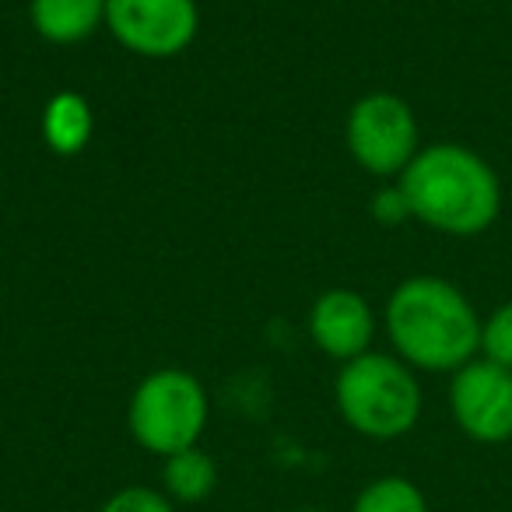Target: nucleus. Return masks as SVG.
Instances as JSON below:
<instances>
[{
	"label": "nucleus",
	"mask_w": 512,
	"mask_h": 512,
	"mask_svg": "<svg viewBox=\"0 0 512 512\" xmlns=\"http://www.w3.org/2000/svg\"><path fill=\"white\" fill-rule=\"evenodd\" d=\"M92 130H95L92 106L78 92H60L46 102L43 137L57 155H78L92 141Z\"/></svg>",
	"instance_id": "nucleus-11"
},
{
	"label": "nucleus",
	"mask_w": 512,
	"mask_h": 512,
	"mask_svg": "<svg viewBox=\"0 0 512 512\" xmlns=\"http://www.w3.org/2000/svg\"><path fill=\"white\" fill-rule=\"evenodd\" d=\"M372 214H376V221H383V225H400L404 218H411V207H407L404 193L397 190H383L376 193V200H372Z\"/></svg>",
	"instance_id": "nucleus-15"
},
{
	"label": "nucleus",
	"mask_w": 512,
	"mask_h": 512,
	"mask_svg": "<svg viewBox=\"0 0 512 512\" xmlns=\"http://www.w3.org/2000/svg\"><path fill=\"white\" fill-rule=\"evenodd\" d=\"M400 193L418 221L446 235H477L498 218L502 186L477 151L432 144L400 172Z\"/></svg>",
	"instance_id": "nucleus-2"
},
{
	"label": "nucleus",
	"mask_w": 512,
	"mask_h": 512,
	"mask_svg": "<svg viewBox=\"0 0 512 512\" xmlns=\"http://www.w3.org/2000/svg\"><path fill=\"white\" fill-rule=\"evenodd\" d=\"M351 158L372 176H400L418 155V120L400 95L376 92L351 106Z\"/></svg>",
	"instance_id": "nucleus-5"
},
{
	"label": "nucleus",
	"mask_w": 512,
	"mask_h": 512,
	"mask_svg": "<svg viewBox=\"0 0 512 512\" xmlns=\"http://www.w3.org/2000/svg\"><path fill=\"white\" fill-rule=\"evenodd\" d=\"M106 25L137 57H176L197 36V0H106Z\"/></svg>",
	"instance_id": "nucleus-6"
},
{
	"label": "nucleus",
	"mask_w": 512,
	"mask_h": 512,
	"mask_svg": "<svg viewBox=\"0 0 512 512\" xmlns=\"http://www.w3.org/2000/svg\"><path fill=\"white\" fill-rule=\"evenodd\" d=\"M162 488L172 502H183V505L207 502L214 495V488H218V463L200 446L179 449V453L165 456Z\"/></svg>",
	"instance_id": "nucleus-10"
},
{
	"label": "nucleus",
	"mask_w": 512,
	"mask_h": 512,
	"mask_svg": "<svg viewBox=\"0 0 512 512\" xmlns=\"http://www.w3.org/2000/svg\"><path fill=\"white\" fill-rule=\"evenodd\" d=\"M386 330L407 365L456 372L481 351V320L470 299L442 278H407L386 306Z\"/></svg>",
	"instance_id": "nucleus-1"
},
{
	"label": "nucleus",
	"mask_w": 512,
	"mask_h": 512,
	"mask_svg": "<svg viewBox=\"0 0 512 512\" xmlns=\"http://www.w3.org/2000/svg\"><path fill=\"white\" fill-rule=\"evenodd\" d=\"M295 512H327V509H295Z\"/></svg>",
	"instance_id": "nucleus-16"
},
{
	"label": "nucleus",
	"mask_w": 512,
	"mask_h": 512,
	"mask_svg": "<svg viewBox=\"0 0 512 512\" xmlns=\"http://www.w3.org/2000/svg\"><path fill=\"white\" fill-rule=\"evenodd\" d=\"M481 351L488 362L512 372V302L498 306L488 323H481Z\"/></svg>",
	"instance_id": "nucleus-13"
},
{
	"label": "nucleus",
	"mask_w": 512,
	"mask_h": 512,
	"mask_svg": "<svg viewBox=\"0 0 512 512\" xmlns=\"http://www.w3.org/2000/svg\"><path fill=\"white\" fill-rule=\"evenodd\" d=\"M32 25L46 43H81L106 22V0H32Z\"/></svg>",
	"instance_id": "nucleus-9"
},
{
	"label": "nucleus",
	"mask_w": 512,
	"mask_h": 512,
	"mask_svg": "<svg viewBox=\"0 0 512 512\" xmlns=\"http://www.w3.org/2000/svg\"><path fill=\"white\" fill-rule=\"evenodd\" d=\"M449 411L467 439L498 446L512 439V372L502 365L467 362L453 372Z\"/></svg>",
	"instance_id": "nucleus-7"
},
{
	"label": "nucleus",
	"mask_w": 512,
	"mask_h": 512,
	"mask_svg": "<svg viewBox=\"0 0 512 512\" xmlns=\"http://www.w3.org/2000/svg\"><path fill=\"white\" fill-rule=\"evenodd\" d=\"M341 418L365 439H400L421 418V386L407 362L390 355H365L344 362L334 386Z\"/></svg>",
	"instance_id": "nucleus-3"
},
{
	"label": "nucleus",
	"mask_w": 512,
	"mask_h": 512,
	"mask_svg": "<svg viewBox=\"0 0 512 512\" xmlns=\"http://www.w3.org/2000/svg\"><path fill=\"white\" fill-rule=\"evenodd\" d=\"M309 334L323 355L337 358V362H351V358L369 351L376 320H372V309L362 295L348 292V288H334V292L316 299L313 313H309Z\"/></svg>",
	"instance_id": "nucleus-8"
},
{
	"label": "nucleus",
	"mask_w": 512,
	"mask_h": 512,
	"mask_svg": "<svg viewBox=\"0 0 512 512\" xmlns=\"http://www.w3.org/2000/svg\"><path fill=\"white\" fill-rule=\"evenodd\" d=\"M351 512H428L425 491L400 474H386L358 491Z\"/></svg>",
	"instance_id": "nucleus-12"
},
{
	"label": "nucleus",
	"mask_w": 512,
	"mask_h": 512,
	"mask_svg": "<svg viewBox=\"0 0 512 512\" xmlns=\"http://www.w3.org/2000/svg\"><path fill=\"white\" fill-rule=\"evenodd\" d=\"M99 512H176V502L158 488L127 484V488L113 491V495L102 502Z\"/></svg>",
	"instance_id": "nucleus-14"
},
{
	"label": "nucleus",
	"mask_w": 512,
	"mask_h": 512,
	"mask_svg": "<svg viewBox=\"0 0 512 512\" xmlns=\"http://www.w3.org/2000/svg\"><path fill=\"white\" fill-rule=\"evenodd\" d=\"M207 393L183 369H158L141 379L127 407V428L141 449L172 456L200 442L207 428Z\"/></svg>",
	"instance_id": "nucleus-4"
}]
</instances>
